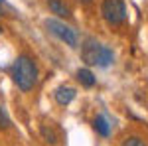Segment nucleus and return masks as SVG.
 I'll return each instance as SVG.
<instances>
[{
    "label": "nucleus",
    "instance_id": "f257e3e1",
    "mask_svg": "<svg viewBox=\"0 0 148 146\" xmlns=\"http://www.w3.org/2000/svg\"><path fill=\"white\" fill-rule=\"evenodd\" d=\"M12 79L18 85V89L28 93L34 89V85L38 83V67L36 63L28 56L16 57L14 65H12Z\"/></svg>",
    "mask_w": 148,
    "mask_h": 146
},
{
    "label": "nucleus",
    "instance_id": "f03ea898",
    "mask_svg": "<svg viewBox=\"0 0 148 146\" xmlns=\"http://www.w3.org/2000/svg\"><path fill=\"white\" fill-rule=\"evenodd\" d=\"M81 57L87 65H97V67H109L114 61L113 49L91 38L85 40V44L81 45Z\"/></svg>",
    "mask_w": 148,
    "mask_h": 146
},
{
    "label": "nucleus",
    "instance_id": "7ed1b4c3",
    "mask_svg": "<svg viewBox=\"0 0 148 146\" xmlns=\"http://www.w3.org/2000/svg\"><path fill=\"white\" fill-rule=\"evenodd\" d=\"M46 28H47L49 34H53L56 38H59L61 42H65L69 47H77V44H79V36H77V32H75L71 26H67L65 22L56 20V18H47L46 20Z\"/></svg>",
    "mask_w": 148,
    "mask_h": 146
},
{
    "label": "nucleus",
    "instance_id": "20e7f679",
    "mask_svg": "<svg viewBox=\"0 0 148 146\" xmlns=\"http://www.w3.org/2000/svg\"><path fill=\"white\" fill-rule=\"evenodd\" d=\"M101 14L111 26H121L126 20V6L123 0H103Z\"/></svg>",
    "mask_w": 148,
    "mask_h": 146
},
{
    "label": "nucleus",
    "instance_id": "39448f33",
    "mask_svg": "<svg viewBox=\"0 0 148 146\" xmlns=\"http://www.w3.org/2000/svg\"><path fill=\"white\" fill-rule=\"evenodd\" d=\"M75 95H77V91L73 89V87H67V85H61V87H57L56 93H53V97H56V103H57V105H61V107H67L69 103L75 99Z\"/></svg>",
    "mask_w": 148,
    "mask_h": 146
},
{
    "label": "nucleus",
    "instance_id": "423d86ee",
    "mask_svg": "<svg viewBox=\"0 0 148 146\" xmlns=\"http://www.w3.org/2000/svg\"><path fill=\"white\" fill-rule=\"evenodd\" d=\"M47 6H49V10L53 12L56 16H59V18H69V16H71V10H69V6L63 0H47Z\"/></svg>",
    "mask_w": 148,
    "mask_h": 146
},
{
    "label": "nucleus",
    "instance_id": "0eeeda50",
    "mask_svg": "<svg viewBox=\"0 0 148 146\" xmlns=\"http://www.w3.org/2000/svg\"><path fill=\"white\" fill-rule=\"evenodd\" d=\"M93 128H95L101 136H105V138L111 134V124H109V121H107V117H105V114L95 117V121H93Z\"/></svg>",
    "mask_w": 148,
    "mask_h": 146
},
{
    "label": "nucleus",
    "instance_id": "6e6552de",
    "mask_svg": "<svg viewBox=\"0 0 148 146\" xmlns=\"http://www.w3.org/2000/svg\"><path fill=\"white\" fill-rule=\"evenodd\" d=\"M77 79H79V83L83 87H93L97 83V77L93 75V71L91 69H85V67L77 71Z\"/></svg>",
    "mask_w": 148,
    "mask_h": 146
},
{
    "label": "nucleus",
    "instance_id": "1a4fd4ad",
    "mask_svg": "<svg viewBox=\"0 0 148 146\" xmlns=\"http://www.w3.org/2000/svg\"><path fill=\"white\" fill-rule=\"evenodd\" d=\"M40 134H42V138L46 140L47 144H51V146H56V144H57V134H56V130H53L51 126H47V124H42V126H40Z\"/></svg>",
    "mask_w": 148,
    "mask_h": 146
},
{
    "label": "nucleus",
    "instance_id": "9d476101",
    "mask_svg": "<svg viewBox=\"0 0 148 146\" xmlns=\"http://www.w3.org/2000/svg\"><path fill=\"white\" fill-rule=\"evenodd\" d=\"M123 146H146V142H144L140 136H126Z\"/></svg>",
    "mask_w": 148,
    "mask_h": 146
},
{
    "label": "nucleus",
    "instance_id": "9b49d317",
    "mask_svg": "<svg viewBox=\"0 0 148 146\" xmlns=\"http://www.w3.org/2000/svg\"><path fill=\"white\" fill-rule=\"evenodd\" d=\"M12 126V121H10V117H8V112L4 111L2 107H0V128H10Z\"/></svg>",
    "mask_w": 148,
    "mask_h": 146
},
{
    "label": "nucleus",
    "instance_id": "f8f14e48",
    "mask_svg": "<svg viewBox=\"0 0 148 146\" xmlns=\"http://www.w3.org/2000/svg\"><path fill=\"white\" fill-rule=\"evenodd\" d=\"M79 2H81V4H91L93 0H79Z\"/></svg>",
    "mask_w": 148,
    "mask_h": 146
},
{
    "label": "nucleus",
    "instance_id": "ddd939ff",
    "mask_svg": "<svg viewBox=\"0 0 148 146\" xmlns=\"http://www.w3.org/2000/svg\"><path fill=\"white\" fill-rule=\"evenodd\" d=\"M0 34H2V26H0Z\"/></svg>",
    "mask_w": 148,
    "mask_h": 146
},
{
    "label": "nucleus",
    "instance_id": "4468645a",
    "mask_svg": "<svg viewBox=\"0 0 148 146\" xmlns=\"http://www.w3.org/2000/svg\"><path fill=\"white\" fill-rule=\"evenodd\" d=\"M0 4H4V0H0Z\"/></svg>",
    "mask_w": 148,
    "mask_h": 146
}]
</instances>
